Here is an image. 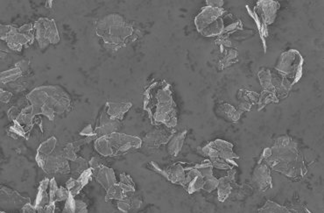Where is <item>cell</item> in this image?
Listing matches in <instances>:
<instances>
[{
    "label": "cell",
    "mask_w": 324,
    "mask_h": 213,
    "mask_svg": "<svg viewBox=\"0 0 324 213\" xmlns=\"http://www.w3.org/2000/svg\"><path fill=\"white\" fill-rule=\"evenodd\" d=\"M280 4L275 1H260L254 9V18L260 29L261 37L266 36L267 26L271 25L275 22Z\"/></svg>",
    "instance_id": "9c48e42d"
},
{
    "label": "cell",
    "mask_w": 324,
    "mask_h": 213,
    "mask_svg": "<svg viewBox=\"0 0 324 213\" xmlns=\"http://www.w3.org/2000/svg\"><path fill=\"white\" fill-rule=\"evenodd\" d=\"M118 184L128 196L132 195L135 192L134 182L128 174H125V173L120 174V181L118 182Z\"/></svg>",
    "instance_id": "7402d4cb"
},
{
    "label": "cell",
    "mask_w": 324,
    "mask_h": 213,
    "mask_svg": "<svg viewBox=\"0 0 324 213\" xmlns=\"http://www.w3.org/2000/svg\"><path fill=\"white\" fill-rule=\"evenodd\" d=\"M108 138L114 150L115 154L126 153L132 150H139L142 145V140L139 137L120 134L118 132L110 135Z\"/></svg>",
    "instance_id": "30bf717a"
},
{
    "label": "cell",
    "mask_w": 324,
    "mask_h": 213,
    "mask_svg": "<svg viewBox=\"0 0 324 213\" xmlns=\"http://www.w3.org/2000/svg\"><path fill=\"white\" fill-rule=\"evenodd\" d=\"M186 132H187L183 131L179 132L177 134L173 135L170 140H168V151L172 156H175L178 154L180 150L182 148V145H183Z\"/></svg>",
    "instance_id": "d6986e66"
},
{
    "label": "cell",
    "mask_w": 324,
    "mask_h": 213,
    "mask_svg": "<svg viewBox=\"0 0 324 213\" xmlns=\"http://www.w3.org/2000/svg\"><path fill=\"white\" fill-rule=\"evenodd\" d=\"M34 116L32 115V107H25V109L20 110L18 117L13 121V124L9 129L12 134L25 137L32 128Z\"/></svg>",
    "instance_id": "8fae6325"
},
{
    "label": "cell",
    "mask_w": 324,
    "mask_h": 213,
    "mask_svg": "<svg viewBox=\"0 0 324 213\" xmlns=\"http://www.w3.org/2000/svg\"><path fill=\"white\" fill-rule=\"evenodd\" d=\"M50 180L47 178H45L44 180L40 182L38 188V193L36 196L35 207L36 210L47 206L50 204L49 193L46 192L47 188H49Z\"/></svg>",
    "instance_id": "2e32d148"
},
{
    "label": "cell",
    "mask_w": 324,
    "mask_h": 213,
    "mask_svg": "<svg viewBox=\"0 0 324 213\" xmlns=\"http://www.w3.org/2000/svg\"><path fill=\"white\" fill-rule=\"evenodd\" d=\"M32 107V115H44L53 120L55 115H61L71 106L68 93L57 86H39L32 90L26 96Z\"/></svg>",
    "instance_id": "7a4b0ae2"
},
{
    "label": "cell",
    "mask_w": 324,
    "mask_h": 213,
    "mask_svg": "<svg viewBox=\"0 0 324 213\" xmlns=\"http://www.w3.org/2000/svg\"><path fill=\"white\" fill-rule=\"evenodd\" d=\"M58 187L57 182L54 179H51L49 184V198L50 204H55V196H56V192H57Z\"/></svg>",
    "instance_id": "4316f807"
},
{
    "label": "cell",
    "mask_w": 324,
    "mask_h": 213,
    "mask_svg": "<svg viewBox=\"0 0 324 213\" xmlns=\"http://www.w3.org/2000/svg\"><path fill=\"white\" fill-rule=\"evenodd\" d=\"M89 164L82 157H78L76 160L71 162L70 164V173L73 174V178H78L81 174L89 168Z\"/></svg>",
    "instance_id": "44dd1931"
},
{
    "label": "cell",
    "mask_w": 324,
    "mask_h": 213,
    "mask_svg": "<svg viewBox=\"0 0 324 213\" xmlns=\"http://www.w3.org/2000/svg\"><path fill=\"white\" fill-rule=\"evenodd\" d=\"M171 137H168V135L161 130H154L146 135L144 138V142L148 146H159L160 144H164L168 142Z\"/></svg>",
    "instance_id": "ac0fdd59"
},
{
    "label": "cell",
    "mask_w": 324,
    "mask_h": 213,
    "mask_svg": "<svg viewBox=\"0 0 324 213\" xmlns=\"http://www.w3.org/2000/svg\"><path fill=\"white\" fill-rule=\"evenodd\" d=\"M22 213H37V210H36L34 206H32L30 202H26L24 204L23 207V212Z\"/></svg>",
    "instance_id": "836d02e7"
},
{
    "label": "cell",
    "mask_w": 324,
    "mask_h": 213,
    "mask_svg": "<svg viewBox=\"0 0 324 213\" xmlns=\"http://www.w3.org/2000/svg\"><path fill=\"white\" fill-rule=\"evenodd\" d=\"M118 209L121 210L122 212L127 213L129 210L132 209V204H131V195L126 196L125 198L122 199L118 202Z\"/></svg>",
    "instance_id": "d4e9b609"
},
{
    "label": "cell",
    "mask_w": 324,
    "mask_h": 213,
    "mask_svg": "<svg viewBox=\"0 0 324 213\" xmlns=\"http://www.w3.org/2000/svg\"><path fill=\"white\" fill-rule=\"evenodd\" d=\"M25 72L22 70L20 68L15 66L12 68L4 71L1 73V82L3 84H8L11 82H14L21 78Z\"/></svg>",
    "instance_id": "ffe728a7"
},
{
    "label": "cell",
    "mask_w": 324,
    "mask_h": 213,
    "mask_svg": "<svg viewBox=\"0 0 324 213\" xmlns=\"http://www.w3.org/2000/svg\"><path fill=\"white\" fill-rule=\"evenodd\" d=\"M94 148L100 156L103 157H110L115 156V151L111 146V142L108 137L96 138L94 142Z\"/></svg>",
    "instance_id": "e0dca14e"
},
{
    "label": "cell",
    "mask_w": 324,
    "mask_h": 213,
    "mask_svg": "<svg viewBox=\"0 0 324 213\" xmlns=\"http://www.w3.org/2000/svg\"><path fill=\"white\" fill-rule=\"evenodd\" d=\"M96 36L102 39L108 48L119 50L137 39L134 26L121 15H106L96 24Z\"/></svg>",
    "instance_id": "3957f363"
},
{
    "label": "cell",
    "mask_w": 324,
    "mask_h": 213,
    "mask_svg": "<svg viewBox=\"0 0 324 213\" xmlns=\"http://www.w3.org/2000/svg\"><path fill=\"white\" fill-rule=\"evenodd\" d=\"M1 39L4 40L10 50L14 52H20L24 46L32 44L34 32L25 34L13 26H0Z\"/></svg>",
    "instance_id": "ba28073f"
},
{
    "label": "cell",
    "mask_w": 324,
    "mask_h": 213,
    "mask_svg": "<svg viewBox=\"0 0 324 213\" xmlns=\"http://www.w3.org/2000/svg\"><path fill=\"white\" fill-rule=\"evenodd\" d=\"M143 107L153 124H164L170 128L177 124V107L167 81H154L146 88Z\"/></svg>",
    "instance_id": "6da1fadb"
},
{
    "label": "cell",
    "mask_w": 324,
    "mask_h": 213,
    "mask_svg": "<svg viewBox=\"0 0 324 213\" xmlns=\"http://www.w3.org/2000/svg\"><path fill=\"white\" fill-rule=\"evenodd\" d=\"M94 176L96 178V181L98 182V184L106 192H108L111 187H113L115 184H117L115 171L111 168L102 165L97 170L94 172Z\"/></svg>",
    "instance_id": "4fadbf2b"
},
{
    "label": "cell",
    "mask_w": 324,
    "mask_h": 213,
    "mask_svg": "<svg viewBox=\"0 0 324 213\" xmlns=\"http://www.w3.org/2000/svg\"><path fill=\"white\" fill-rule=\"evenodd\" d=\"M33 25L35 38L40 48H46L49 45H56L60 42L57 26L53 20L40 18Z\"/></svg>",
    "instance_id": "52a82bcc"
},
{
    "label": "cell",
    "mask_w": 324,
    "mask_h": 213,
    "mask_svg": "<svg viewBox=\"0 0 324 213\" xmlns=\"http://www.w3.org/2000/svg\"><path fill=\"white\" fill-rule=\"evenodd\" d=\"M69 196H70V192L68 188H64V187H59L57 192H56V196H55V202H59V201H64V200L66 201L69 198Z\"/></svg>",
    "instance_id": "83f0119b"
},
{
    "label": "cell",
    "mask_w": 324,
    "mask_h": 213,
    "mask_svg": "<svg viewBox=\"0 0 324 213\" xmlns=\"http://www.w3.org/2000/svg\"><path fill=\"white\" fill-rule=\"evenodd\" d=\"M19 112H20L16 107H11V110L8 112V118H9V120L13 122L17 118V117H18Z\"/></svg>",
    "instance_id": "d6a6232c"
},
{
    "label": "cell",
    "mask_w": 324,
    "mask_h": 213,
    "mask_svg": "<svg viewBox=\"0 0 324 213\" xmlns=\"http://www.w3.org/2000/svg\"><path fill=\"white\" fill-rule=\"evenodd\" d=\"M119 128H120V121L112 120L111 118L109 117L103 107L100 115L99 120L95 129V134L97 136V138L109 137L112 134L117 132V130H118Z\"/></svg>",
    "instance_id": "7c38bea8"
},
{
    "label": "cell",
    "mask_w": 324,
    "mask_h": 213,
    "mask_svg": "<svg viewBox=\"0 0 324 213\" xmlns=\"http://www.w3.org/2000/svg\"><path fill=\"white\" fill-rule=\"evenodd\" d=\"M57 140L54 137L42 142L37 150L36 162L39 168L47 174H68L70 164L62 151L56 150Z\"/></svg>",
    "instance_id": "277c9868"
},
{
    "label": "cell",
    "mask_w": 324,
    "mask_h": 213,
    "mask_svg": "<svg viewBox=\"0 0 324 213\" xmlns=\"http://www.w3.org/2000/svg\"><path fill=\"white\" fill-rule=\"evenodd\" d=\"M78 150L75 148L74 142L73 143H68L64 148L62 150V154L64 156L65 158L69 162H74L76 160L78 157L76 156V152Z\"/></svg>",
    "instance_id": "cb8c5ba5"
},
{
    "label": "cell",
    "mask_w": 324,
    "mask_h": 213,
    "mask_svg": "<svg viewBox=\"0 0 324 213\" xmlns=\"http://www.w3.org/2000/svg\"><path fill=\"white\" fill-rule=\"evenodd\" d=\"M62 213H76L75 196H73L71 194L69 196V198L66 200L64 209H63Z\"/></svg>",
    "instance_id": "484cf974"
},
{
    "label": "cell",
    "mask_w": 324,
    "mask_h": 213,
    "mask_svg": "<svg viewBox=\"0 0 324 213\" xmlns=\"http://www.w3.org/2000/svg\"><path fill=\"white\" fill-rule=\"evenodd\" d=\"M37 213H55V204H49L37 209Z\"/></svg>",
    "instance_id": "4dcf8cb0"
},
{
    "label": "cell",
    "mask_w": 324,
    "mask_h": 213,
    "mask_svg": "<svg viewBox=\"0 0 324 213\" xmlns=\"http://www.w3.org/2000/svg\"><path fill=\"white\" fill-rule=\"evenodd\" d=\"M94 174V171L89 168L87 170L84 171L78 178H70L67 182H66V188H68L70 194L73 196L78 195L79 192L82 190V188L88 184L90 178H92Z\"/></svg>",
    "instance_id": "9a60e30c"
},
{
    "label": "cell",
    "mask_w": 324,
    "mask_h": 213,
    "mask_svg": "<svg viewBox=\"0 0 324 213\" xmlns=\"http://www.w3.org/2000/svg\"><path fill=\"white\" fill-rule=\"evenodd\" d=\"M303 65V58L301 54L297 50H289L282 54L276 68L282 78L293 86L302 78Z\"/></svg>",
    "instance_id": "8992f818"
},
{
    "label": "cell",
    "mask_w": 324,
    "mask_h": 213,
    "mask_svg": "<svg viewBox=\"0 0 324 213\" xmlns=\"http://www.w3.org/2000/svg\"><path fill=\"white\" fill-rule=\"evenodd\" d=\"M81 136H84L86 138H97L96 134H95V130L93 129L92 126L89 124L86 126L85 128L82 129V131L80 132Z\"/></svg>",
    "instance_id": "f1b7e54d"
},
{
    "label": "cell",
    "mask_w": 324,
    "mask_h": 213,
    "mask_svg": "<svg viewBox=\"0 0 324 213\" xmlns=\"http://www.w3.org/2000/svg\"><path fill=\"white\" fill-rule=\"evenodd\" d=\"M76 213H88V208L85 202L82 200H75Z\"/></svg>",
    "instance_id": "f546056e"
},
{
    "label": "cell",
    "mask_w": 324,
    "mask_h": 213,
    "mask_svg": "<svg viewBox=\"0 0 324 213\" xmlns=\"http://www.w3.org/2000/svg\"><path fill=\"white\" fill-rule=\"evenodd\" d=\"M11 96H12L11 93L1 90V101L3 103H8L10 101V100H11Z\"/></svg>",
    "instance_id": "e575fe53"
},
{
    "label": "cell",
    "mask_w": 324,
    "mask_h": 213,
    "mask_svg": "<svg viewBox=\"0 0 324 213\" xmlns=\"http://www.w3.org/2000/svg\"><path fill=\"white\" fill-rule=\"evenodd\" d=\"M89 168H90L94 172L97 170L102 166L101 162H100V159L99 158H97V157H93L92 159L89 160Z\"/></svg>",
    "instance_id": "1f68e13d"
},
{
    "label": "cell",
    "mask_w": 324,
    "mask_h": 213,
    "mask_svg": "<svg viewBox=\"0 0 324 213\" xmlns=\"http://www.w3.org/2000/svg\"><path fill=\"white\" fill-rule=\"evenodd\" d=\"M225 11L221 8L207 6L202 8L195 18V25L198 32L206 37L219 36L224 30L223 15Z\"/></svg>",
    "instance_id": "5b68a950"
},
{
    "label": "cell",
    "mask_w": 324,
    "mask_h": 213,
    "mask_svg": "<svg viewBox=\"0 0 324 213\" xmlns=\"http://www.w3.org/2000/svg\"><path fill=\"white\" fill-rule=\"evenodd\" d=\"M132 104L130 102H107L104 109L109 117L116 120H122L127 112L132 108Z\"/></svg>",
    "instance_id": "5bb4252c"
},
{
    "label": "cell",
    "mask_w": 324,
    "mask_h": 213,
    "mask_svg": "<svg viewBox=\"0 0 324 213\" xmlns=\"http://www.w3.org/2000/svg\"><path fill=\"white\" fill-rule=\"evenodd\" d=\"M128 195L124 192V190L119 186V184H115L111 187L106 194V200H118L120 201L122 199L125 198Z\"/></svg>",
    "instance_id": "603a6c76"
}]
</instances>
